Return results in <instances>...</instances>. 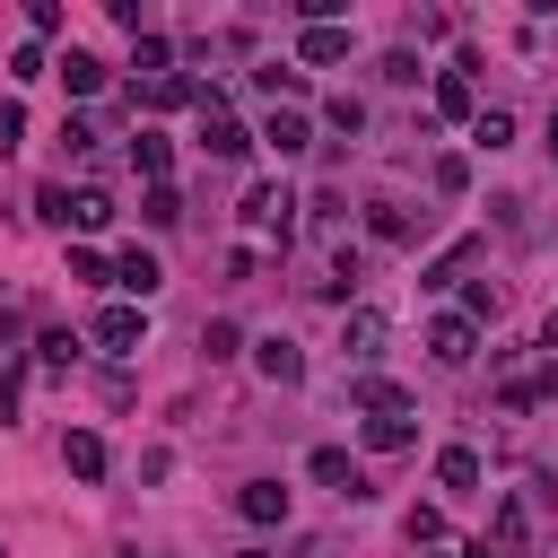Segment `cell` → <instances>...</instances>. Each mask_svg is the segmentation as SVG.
Segmentation results:
<instances>
[{"label":"cell","instance_id":"38","mask_svg":"<svg viewBox=\"0 0 558 558\" xmlns=\"http://www.w3.org/2000/svg\"><path fill=\"white\" fill-rule=\"evenodd\" d=\"M26 26H35V44H44V35H61V9H52V0H26Z\"/></svg>","mask_w":558,"mask_h":558},{"label":"cell","instance_id":"24","mask_svg":"<svg viewBox=\"0 0 558 558\" xmlns=\"http://www.w3.org/2000/svg\"><path fill=\"white\" fill-rule=\"evenodd\" d=\"M471 253H480V235H462V244H445V253H436V262L418 270V288H453V270H462Z\"/></svg>","mask_w":558,"mask_h":558},{"label":"cell","instance_id":"37","mask_svg":"<svg viewBox=\"0 0 558 558\" xmlns=\"http://www.w3.org/2000/svg\"><path fill=\"white\" fill-rule=\"evenodd\" d=\"M401 523H410V541H445V514H436V506H410Z\"/></svg>","mask_w":558,"mask_h":558},{"label":"cell","instance_id":"11","mask_svg":"<svg viewBox=\"0 0 558 558\" xmlns=\"http://www.w3.org/2000/svg\"><path fill=\"white\" fill-rule=\"evenodd\" d=\"M305 471H314L323 488H340V497H366V471H357L340 445H314V453H305Z\"/></svg>","mask_w":558,"mask_h":558},{"label":"cell","instance_id":"35","mask_svg":"<svg viewBox=\"0 0 558 558\" xmlns=\"http://www.w3.org/2000/svg\"><path fill=\"white\" fill-rule=\"evenodd\" d=\"M375 70H384V87H418V52H384Z\"/></svg>","mask_w":558,"mask_h":558},{"label":"cell","instance_id":"9","mask_svg":"<svg viewBox=\"0 0 558 558\" xmlns=\"http://www.w3.org/2000/svg\"><path fill=\"white\" fill-rule=\"evenodd\" d=\"M235 514H244L253 532H270V523H288V488H279V480H244V488H235Z\"/></svg>","mask_w":558,"mask_h":558},{"label":"cell","instance_id":"40","mask_svg":"<svg viewBox=\"0 0 558 558\" xmlns=\"http://www.w3.org/2000/svg\"><path fill=\"white\" fill-rule=\"evenodd\" d=\"M541 349H549V357H558V314H549V323H541Z\"/></svg>","mask_w":558,"mask_h":558},{"label":"cell","instance_id":"23","mask_svg":"<svg viewBox=\"0 0 558 558\" xmlns=\"http://www.w3.org/2000/svg\"><path fill=\"white\" fill-rule=\"evenodd\" d=\"M506 140H514V113H506V105H480V122H471V148H488V157H497Z\"/></svg>","mask_w":558,"mask_h":558},{"label":"cell","instance_id":"26","mask_svg":"<svg viewBox=\"0 0 558 558\" xmlns=\"http://www.w3.org/2000/svg\"><path fill=\"white\" fill-rule=\"evenodd\" d=\"M70 279H87V288H113V253H96V244H70Z\"/></svg>","mask_w":558,"mask_h":558},{"label":"cell","instance_id":"21","mask_svg":"<svg viewBox=\"0 0 558 558\" xmlns=\"http://www.w3.org/2000/svg\"><path fill=\"white\" fill-rule=\"evenodd\" d=\"M140 105H157V113H174V105H201V87H192L183 70H166L157 87H140Z\"/></svg>","mask_w":558,"mask_h":558},{"label":"cell","instance_id":"14","mask_svg":"<svg viewBox=\"0 0 558 558\" xmlns=\"http://www.w3.org/2000/svg\"><path fill=\"white\" fill-rule=\"evenodd\" d=\"M52 70H61V87H70V96H105V61H96V52H78V44H70Z\"/></svg>","mask_w":558,"mask_h":558},{"label":"cell","instance_id":"13","mask_svg":"<svg viewBox=\"0 0 558 558\" xmlns=\"http://www.w3.org/2000/svg\"><path fill=\"white\" fill-rule=\"evenodd\" d=\"M296 61H314V70L349 61V26H305V35H296Z\"/></svg>","mask_w":558,"mask_h":558},{"label":"cell","instance_id":"15","mask_svg":"<svg viewBox=\"0 0 558 558\" xmlns=\"http://www.w3.org/2000/svg\"><path fill=\"white\" fill-rule=\"evenodd\" d=\"M410 445H418L410 410H384V418H366V453H410Z\"/></svg>","mask_w":558,"mask_h":558},{"label":"cell","instance_id":"30","mask_svg":"<svg viewBox=\"0 0 558 558\" xmlns=\"http://www.w3.org/2000/svg\"><path fill=\"white\" fill-rule=\"evenodd\" d=\"M427 174H436V192H471V157H453V148H445Z\"/></svg>","mask_w":558,"mask_h":558},{"label":"cell","instance_id":"33","mask_svg":"<svg viewBox=\"0 0 558 558\" xmlns=\"http://www.w3.org/2000/svg\"><path fill=\"white\" fill-rule=\"evenodd\" d=\"M70 227H113V201H105V192H78V201H70Z\"/></svg>","mask_w":558,"mask_h":558},{"label":"cell","instance_id":"6","mask_svg":"<svg viewBox=\"0 0 558 558\" xmlns=\"http://www.w3.org/2000/svg\"><path fill=\"white\" fill-rule=\"evenodd\" d=\"M366 235H375V244H410V235H427V209H410V201H375V209H366Z\"/></svg>","mask_w":558,"mask_h":558},{"label":"cell","instance_id":"19","mask_svg":"<svg viewBox=\"0 0 558 558\" xmlns=\"http://www.w3.org/2000/svg\"><path fill=\"white\" fill-rule=\"evenodd\" d=\"M349 401H357L366 418H384V410H410V392H401V384H384V375H357V384H349Z\"/></svg>","mask_w":558,"mask_h":558},{"label":"cell","instance_id":"39","mask_svg":"<svg viewBox=\"0 0 558 558\" xmlns=\"http://www.w3.org/2000/svg\"><path fill=\"white\" fill-rule=\"evenodd\" d=\"M0 349H9V357H17V314H0Z\"/></svg>","mask_w":558,"mask_h":558},{"label":"cell","instance_id":"42","mask_svg":"<svg viewBox=\"0 0 558 558\" xmlns=\"http://www.w3.org/2000/svg\"><path fill=\"white\" fill-rule=\"evenodd\" d=\"M549 157H558V105H549Z\"/></svg>","mask_w":558,"mask_h":558},{"label":"cell","instance_id":"8","mask_svg":"<svg viewBox=\"0 0 558 558\" xmlns=\"http://www.w3.org/2000/svg\"><path fill=\"white\" fill-rule=\"evenodd\" d=\"M471 349H480V323H462V314H436V323H427V357H436V366H462Z\"/></svg>","mask_w":558,"mask_h":558},{"label":"cell","instance_id":"4","mask_svg":"<svg viewBox=\"0 0 558 558\" xmlns=\"http://www.w3.org/2000/svg\"><path fill=\"white\" fill-rule=\"evenodd\" d=\"M253 366H262V384H305V349L288 331H262L253 340Z\"/></svg>","mask_w":558,"mask_h":558},{"label":"cell","instance_id":"28","mask_svg":"<svg viewBox=\"0 0 558 558\" xmlns=\"http://www.w3.org/2000/svg\"><path fill=\"white\" fill-rule=\"evenodd\" d=\"M70 357H78V331H44V340H35V366H52V375H61Z\"/></svg>","mask_w":558,"mask_h":558},{"label":"cell","instance_id":"10","mask_svg":"<svg viewBox=\"0 0 558 558\" xmlns=\"http://www.w3.org/2000/svg\"><path fill=\"white\" fill-rule=\"evenodd\" d=\"M523 541H532V497H497V514H488V549L514 558Z\"/></svg>","mask_w":558,"mask_h":558},{"label":"cell","instance_id":"7","mask_svg":"<svg viewBox=\"0 0 558 558\" xmlns=\"http://www.w3.org/2000/svg\"><path fill=\"white\" fill-rule=\"evenodd\" d=\"M340 349H349V366L384 357V314H375V305H349V314H340Z\"/></svg>","mask_w":558,"mask_h":558},{"label":"cell","instance_id":"29","mask_svg":"<svg viewBox=\"0 0 558 558\" xmlns=\"http://www.w3.org/2000/svg\"><path fill=\"white\" fill-rule=\"evenodd\" d=\"M253 87H270V96H305V70H288V61H270V70H253Z\"/></svg>","mask_w":558,"mask_h":558},{"label":"cell","instance_id":"17","mask_svg":"<svg viewBox=\"0 0 558 558\" xmlns=\"http://www.w3.org/2000/svg\"><path fill=\"white\" fill-rule=\"evenodd\" d=\"M253 140H270L279 157H305V148H314V131H305V113H270V122H262Z\"/></svg>","mask_w":558,"mask_h":558},{"label":"cell","instance_id":"43","mask_svg":"<svg viewBox=\"0 0 558 558\" xmlns=\"http://www.w3.org/2000/svg\"><path fill=\"white\" fill-rule=\"evenodd\" d=\"M235 558H270V549H235Z\"/></svg>","mask_w":558,"mask_h":558},{"label":"cell","instance_id":"20","mask_svg":"<svg viewBox=\"0 0 558 558\" xmlns=\"http://www.w3.org/2000/svg\"><path fill=\"white\" fill-rule=\"evenodd\" d=\"M436 488H453V497L480 488V453H471V445H445V453H436Z\"/></svg>","mask_w":558,"mask_h":558},{"label":"cell","instance_id":"5","mask_svg":"<svg viewBox=\"0 0 558 558\" xmlns=\"http://www.w3.org/2000/svg\"><path fill=\"white\" fill-rule=\"evenodd\" d=\"M288 209H296L288 183H253V192H244V227H270L279 244H288Z\"/></svg>","mask_w":558,"mask_h":558},{"label":"cell","instance_id":"18","mask_svg":"<svg viewBox=\"0 0 558 558\" xmlns=\"http://www.w3.org/2000/svg\"><path fill=\"white\" fill-rule=\"evenodd\" d=\"M131 166H140V174H148V192H157V183H166V166H174V140H166V131H140V140H131Z\"/></svg>","mask_w":558,"mask_h":558},{"label":"cell","instance_id":"2","mask_svg":"<svg viewBox=\"0 0 558 558\" xmlns=\"http://www.w3.org/2000/svg\"><path fill=\"white\" fill-rule=\"evenodd\" d=\"M113 288H122L131 305H148V296L166 288V262H157L148 244H122V253H113Z\"/></svg>","mask_w":558,"mask_h":558},{"label":"cell","instance_id":"22","mask_svg":"<svg viewBox=\"0 0 558 558\" xmlns=\"http://www.w3.org/2000/svg\"><path fill=\"white\" fill-rule=\"evenodd\" d=\"M323 122H331L340 140H357V131H366V96H349V87H340V96H323Z\"/></svg>","mask_w":558,"mask_h":558},{"label":"cell","instance_id":"34","mask_svg":"<svg viewBox=\"0 0 558 558\" xmlns=\"http://www.w3.org/2000/svg\"><path fill=\"white\" fill-rule=\"evenodd\" d=\"M44 70H52V61H44V44H17V52H9V78H17V87H26V78H44Z\"/></svg>","mask_w":558,"mask_h":558},{"label":"cell","instance_id":"41","mask_svg":"<svg viewBox=\"0 0 558 558\" xmlns=\"http://www.w3.org/2000/svg\"><path fill=\"white\" fill-rule=\"evenodd\" d=\"M462 558H497V549H488V532H480V541H471V549H462Z\"/></svg>","mask_w":558,"mask_h":558},{"label":"cell","instance_id":"12","mask_svg":"<svg viewBox=\"0 0 558 558\" xmlns=\"http://www.w3.org/2000/svg\"><path fill=\"white\" fill-rule=\"evenodd\" d=\"M61 462H70V480H105V436L96 427H70L61 436Z\"/></svg>","mask_w":558,"mask_h":558},{"label":"cell","instance_id":"25","mask_svg":"<svg viewBox=\"0 0 558 558\" xmlns=\"http://www.w3.org/2000/svg\"><path fill=\"white\" fill-rule=\"evenodd\" d=\"M166 61H174V44H166V35L148 26V35H140V52H131V70H140V78L157 87V78H166Z\"/></svg>","mask_w":558,"mask_h":558},{"label":"cell","instance_id":"1","mask_svg":"<svg viewBox=\"0 0 558 558\" xmlns=\"http://www.w3.org/2000/svg\"><path fill=\"white\" fill-rule=\"evenodd\" d=\"M87 340H96L105 357H140V340H148V314H140L131 296H122V305H105V314L87 323Z\"/></svg>","mask_w":558,"mask_h":558},{"label":"cell","instance_id":"31","mask_svg":"<svg viewBox=\"0 0 558 558\" xmlns=\"http://www.w3.org/2000/svg\"><path fill=\"white\" fill-rule=\"evenodd\" d=\"M35 218H44V227H70V192H61V183H35Z\"/></svg>","mask_w":558,"mask_h":558},{"label":"cell","instance_id":"3","mask_svg":"<svg viewBox=\"0 0 558 558\" xmlns=\"http://www.w3.org/2000/svg\"><path fill=\"white\" fill-rule=\"evenodd\" d=\"M201 148H209V157H244V148H253V131H244L218 96H201Z\"/></svg>","mask_w":558,"mask_h":558},{"label":"cell","instance_id":"36","mask_svg":"<svg viewBox=\"0 0 558 558\" xmlns=\"http://www.w3.org/2000/svg\"><path fill=\"white\" fill-rule=\"evenodd\" d=\"M497 305H506V296H497V288H488V279H480V288H471V296H462V323H497Z\"/></svg>","mask_w":558,"mask_h":558},{"label":"cell","instance_id":"32","mask_svg":"<svg viewBox=\"0 0 558 558\" xmlns=\"http://www.w3.org/2000/svg\"><path fill=\"white\" fill-rule=\"evenodd\" d=\"M140 209H148V227H174V218H183V192H174V183H157Z\"/></svg>","mask_w":558,"mask_h":558},{"label":"cell","instance_id":"16","mask_svg":"<svg viewBox=\"0 0 558 558\" xmlns=\"http://www.w3.org/2000/svg\"><path fill=\"white\" fill-rule=\"evenodd\" d=\"M436 113H445V122H480V105H471V78H462V70H436Z\"/></svg>","mask_w":558,"mask_h":558},{"label":"cell","instance_id":"27","mask_svg":"<svg viewBox=\"0 0 558 558\" xmlns=\"http://www.w3.org/2000/svg\"><path fill=\"white\" fill-rule=\"evenodd\" d=\"M201 349H209V357H244V349H253V340H244V331H235V323H227V314H218V323H209V331H201Z\"/></svg>","mask_w":558,"mask_h":558}]
</instances>
